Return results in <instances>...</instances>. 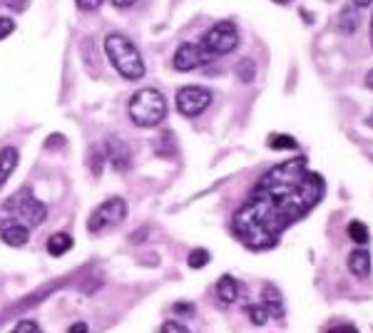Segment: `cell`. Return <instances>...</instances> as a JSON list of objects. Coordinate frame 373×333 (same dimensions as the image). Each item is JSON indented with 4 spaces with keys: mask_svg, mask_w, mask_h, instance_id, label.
I'll list each match as a JSON object with an SVG mask.
<instances>
[{
    "mask_svg": "<svg viewBox=\"0 0 373 333\" xmlns=\"http://www.w3.org/2000/svg\"><path fill=\"white\" fill-rule=\"evenodd\" d=\"M349 269H351V274H354V276H359V279H366V276L371 274V254H369V249L351 251Z\"/></svg>",
    "mask_w": 373,
    "mask_h": 333,
    "instance_id": "11",
    "label": "cell"
},
{
    "mask_svg": "<svg viewBox=\"0 0 373 333\" xmlns=\"http://www.w3.org/2000/svg\"><path fill=\"white\" fill-rule=\"evenodd\" d=\"M217 294H219V301L222 304H234L239 296V284L234 276H222V279L217 281Z\"/></svg>",
    "mask_w": 373,
    "mask_h": 333,
    "instance_id": "13",
    "label": "cell"
},
{
    "mask_svg": "<svg viewBox=\"0 0 373 333\" xmlns=\"http://www.w3.org/2000/svg\"><path fill=\"white\" fill-rule=\"evenodd\" d=\"M125 217H127V202L120 197H112V199H107V202H102L100 207L90 214L88 229H90V234H97V232H102V229L122 224Z\"/></svg>",
    "mask_w": 373,
    "mask_h": 333,
    "instance_id": "6",
    "label": "cell"
},
{
    "mask_svg": "<svg viewBox=\"0 0 373 333\" xmlns=\"http://www.w3.org/2000/svg\"><path fill=\"white\" fill-rule=\"evenodd\" d=\"M10 333H40V326H38V321H20Z\"/></svg>",
    "mask_w": 373,
    "mask_h": 333,
    "instance_id": "23",
    "label": "cell"
},
{
    "mask_svg": "<svg viewBox=\"0 0 373 333\" xmlns=\"http://www.w3.org/2000/svg\"><path fill=\"white\" fill-rule=\"evenodd\" d=\"M13 30H15V20L13 18H0V40L8 38Z\"/></svg>",
    "mask_w": 373,
    "mask_h": 333,
    "instance_id": "26",
    "label": "cell"
},
{
    "mask_svg": "<svg viewBox=\"0 0 373 333\" xmlns=\"http://www.w3.org/2000/svg\"><path fill=\"white\" fill-rule=\"evenodd\" d=\"M18 150L15 147H3L0 150V187H3L5 182L10 179V174L15 172V167H18Z\"/></svg>",
    "mask_w": 373,
    "mask_h": 333,
    "instance_id": "12",
    "label": "cell"
},
{
    "mask_svg": "<svg viewBox=\"0 0 373 333\" xmlns=\"http://www.w3.org/2000/svg\"><path fill=\"white\" fill-rule=\"evenodd\" d=\"M349 237H351V242H354V244H359V247H366V244H369V239H371V234H369V229H366L364 222L354 219V222L349 224Z\"/></svg>",
    "mask_w": 373,
    "mask_h": 333,
    "instance_id": "16",
    "label": "cell"
},
{
    "mask_svg": "<svg viewBox=\"0 0 373 333\" xmlns=\"http://www.w3.org/2000/svg\"><path fill=\"white\" fill-rule=\"evenodd\" d=\"M373 0H354V5H359V8H366V5H371Z\"/></svg>",
    "mask_w": 373,
    "mask_h": 333,
    "instance_id": "34",
    "label": "cell"
},
{
    "mask_svg": "<svg viewBox=\"0 0 373 333\" xmlns=\"http://www.w3.org/2000/svg\"><path fill=\"white\" fill-rule=\"evenodd\" d=\"M28 3H30V0H8V5H10V8H13V10H18V13H20V10H25V8H28Z\"/></svg>",
    "mask_w": 373,
    "mask_h": 333,
    "instance_id": "29",
    "label": "cell"
},
{
    "mask_svg": "<svg viewBox=\"0 0 373 333\" xmlns=\"http://www.w3.org/2000/svg\"><path fill=\"white\" fill-rule=\"evenodd\" d=\"M90 169H93L95 177H100V174H102V155L97 150L90 152Z\"/></svg>",
    "mask_w": 373,
    "mask_h": 333,
    "instance_id": "25",
    "label": "cell"
},
{
    "mask_svg": "<svg viewBox=\"0 0 373 333\" xmlns=\"http://www.w3.org/2000/svg\"><path fill=\"white\" fill-rule=\"evenodd\" d=\"M269 147L272 150H296V140L294 137H289V135H272L269 137Z\"/></svg>",
    "mask_w": 373,
    "mask_h": 333,
    "instance_id": "20",
    "label": "cell"
},
{
    "mask_svg": "<svg viewBox=\"0 0 373 333\" xmlns=\"http://www.w3.org/2000/svg\"><path fill=\"white\" fill-rule=\"evenodd\" d=\"M237 75H239V80H244V83H252V78H254V63L252 60H244L242 65H237Z\"/></svg>",
    "mask_w": 373,
    "mask_h": 333,
    "instance_id": "22",
    "label": "cell"
},
{
    "mask_svg": "<svg viewBox=\"0 0 373 333\" xmlns=\"http://www.w3.org/2000/svg\"><path fill=\"white\" fill-rule=\"evenodd\" d=\"M341 30L344 33H354L356 28H359V10L356 8H344V13H341Z\"/></svg>",
    "mask_w": 373,
    "mask_h": 333,
    "instance_id": "18",
    "label": "cell"
},
{
    "mask_svg": "<svg viewBox=\"0 0 373 333\" xmlns=\"http://www.w3.org/2000/svg\"><path fill=\"white\" fill-rule=\"evenodd\" d=\"M105 152H107V160L112 162V167H115L117 172H127V169L132 167L130 147H127L122 140H117V137H110V140H107Z\"/></svg>",
    "mask_w": 373,
    "mask_h": 333,
    "instance_id": "10",
    "label": "cell"
},
{
    "mask_svg": "<svg viewBox=\"0 0 373 333\" xmlns=\"http://www.w3.org/2000/svg\"><path fill=\"white\" fill-rule=\"evenodd\" d=\"M162 333H189V329L180 321H165L162 324Z\"/></svg>",
    "mask_w": 373,
    "mask_h": 333,
    "instance_id": "24",
    "label": "cell"
},
{
    "mask_svg": "<svg viewBox=\"0 0 373 333\" xmlns=\"http://www.w3.org/2000/svg\"><path fill=\"white\" fill-rule=\"evenodd\" d=\"M264 309L269 311V316H274V319H281L284 316V299H281V294L274 286H267L264 289Z\"/></svg>",
    "mask_w": 373,
    "mask_h": 333,
    "instance_id": "14",
    "label": "cell"
},
{
    "mask_svg": "<svg viewBox=\"0 0 373 333\" xmlns=\"http://www.w3.org/2000/svg\"><path fill=\"white\" fill-rule=\"evenodd\" d=\"M199 45H202L212 58H217V55H229L239 45V30L234 28V23L224 20V23L212 25V28L204 33Z\"/></svg>",
    "mask_w": 373,
    "mask_h": 333,
    "instance_id": "5",
    "label": "cell"
},
{
    "mask_svg": "<svg viewBox=\"0 0 373 333\" xmlns=\"http://www.w3.org/2000/svg\"><path fill=\"white\" fill-rule=\"evenodd\" d=\"M5 214L13 219H18L20 224H25L28 229L40 227L48 219V207L43 202H38L30 187H23L20 192H15L13 197L5 202Z\"/></svg>",
    "mask_w": 373,
    "mask_h": 333,
    "instance_id": "4",
    "label": "cell"
},
{
    "mask_svg": "<svg viewBox=\"0 0 373 333\" xmlns=\"http://www.w3.org/2000/svg\"><path fill=\"white\" fill-rule=\"evenodd\" d=\"M247 314H249V319H252V324L254 326H264L267 324V319H269V311L264 309V304H252V306H247Z\"/></svg>",
    "mask_w": 373,
    "mask_h": 333,
    "instance_id": "21",
    "label": "cell"
},
{
    "mask_svg": "<svg viewBox=\"0 0 373 333\" xmlns=\"http://www.w3.org/2000/svg\"><path fill=\"white\" fill-rule=\"evenodd\" d=\"M371 43H373V18H371Z\"/></svg>",
    "mask_w": 373,
    "mask_h": 333,
    "instance_id": "36",
    "label": "cell"
},
{
    "mask_svg": "<svg viewBox=\"0 0 373 333\" xmlns=\"http://www.w3.org/2000/svg\"><path fill=\"white\" fill-rule=\"evenodd\" d=\"M75 3H78V8L83 10V13H93V10L100 8L105 0H75Z\"/></svg>",
    "mask_w": 373,
    "mask_h": 333,
    "instance_id": "27",
    "label": "cell"
},
{
    "mask_svg": "<svg viewBox=\"0 0 373 333\" xmlns=\"http://www.w3.org/2000/svg\"><path fill=\"white\" fill-rule=\"evenodd\" d=\"M366 87H369V90L373 92V70H371L369 75H366Z\"/></svg>",
    "mask_w": 373,
    "mask_h": 333,
    "instance_id": "33",
    "label": "cell"
},
{
    "mask_svg": "<svg viewBox=\"0 0 373 333\" xmlns=\"http://www.w3.org/2000/svg\"><path fill=\"white\" fill-rule=\"evenodd\" d=\"M369 125H371V127H373V115H371V117H369Z\"/></svg>",
    "mask_w": 373,
    "mask_h": 333,
    "instance_id": "37",
    "label": "cell"
},
{
    "mask_svg": "<svg viewBox=\"0 0 373 333\" xmlns=\"http://www.w3.org/2000/svg\"><path fill=\"white\" fill-rule=\"evenodd\" d=\"M209 251L207 249H194V251H189V256H187V264L192 266V269H204V266L209 264Z\"/></svg>",
    "mask_w": 373,
    "mask_h": 333,
    "instance_id": "19",
    "label": "cell"
},
{
    "mask_svg": "<svg viewBox=\"0 0 373 333\" xmlns=\"http://www.w3.org/2000/svg\"><path fill=\"white\" fill-rule=\"evenodd\" d=\"M127 110H130V120L137 127H157L167 117V100L160 90L145 87V90L132 95Z\"/></svg>",
    "mask_w": 373,
    "mask_h": 333,
    "instance_id": "3",
    "label": "cell"
},
{
    "mask_svg": "<svg viewBox=\"0 0 373 333\" xmlns=\"http://www.w3.org/2000/svg\"><path fill=\"white\" fill-rule=\"evenodd\" d=\"M105 55L112 63V68L125 80H140L145 78V60H142L137 45L127 35L110 33L105 38Z\"/></svg>",
    "mask_w": 373,
    "mask_h": 333,
    "instance_id": "2",
    "label": "cell"
},
{
    "mask_svg": "<svg viewBox=\"0 0 373 333\" xmlns=\"http://www.w3.org/2000/svg\"><path fill=\"white\" fill-rule=\"evenodd\" d=\"M212 100H214L212 90L199 87V85H187V87H182V90L177 92L175 105H177V112H180V115L197 117V115H202L209 105H212Z\"/></svg>",
    "mask_w": 373,
    "mask_h": 333,
    "instance_id": "7",
    "label": "cell"
},
{
    "mask_svg": "<svg viewBox=\"0 0 373 333\" xmlns=\"http://www.w3.org/2000/svg\"><path fill=\"white\" fill-rule=\"evenodd\" d=\"M209 60H212V55H209L207 50L202 48V45L182 43L180 48H177L175 60H172V63H175V70H180V73H192V70L207 65Z\"/></svg>",
    "mask_w": 373,
    "mask_h": 333,
    "instance_id": "8",
    "label": "cell"
},
{
    "mask_svg": "<svg viewBox=\"0 0 373 333\" xmlns=\"http://www.w3.org/2000/svg\"><path fill=\"white\" fill-rule=\"evenodd\" d=\"M175 311H177V314H187V316H192V314H194L192 304H177V306H175Z\"/></svg>",
    "mask_w": 373,
    "mask_h": 333,
    "instance_id": "30",
    "label": "cell"
},
{
    "mask_svg": "<svg viewBox=\"0 0 373 333\" xmlns=\"http://www.w3.org/2000/svg\"><path fill=\"white\" fill-rule=\"evenodd\" d=\"M73 249V237L68 232H55L53 237L48 239V254L50 256H65Z\"/></svg>",
    "mask_w": 373,
    "mask_h": 333,
    "instance_id": "15",
    "label": "cell"
},
{
    "mask_svg": "<svg viewBox=\"0 0 373 333\" xmlns=\"http://www.w3.org/2000/svg\"><path fill=\"white\" fill-rule=\"evenodd\" d=\"M157 155L160 157H175L177 155V142H175V135L172 132H165L162 135V140L157 142Z\"/></svg>",
    "mask_w": 373,
    "mask_h": 333,
    "instance_id": "17",
    "label": "cell"
},
{
    "mask_svg": "<svg viewBox=\"0 0 373 333\" xmlns=\"http://www.w3.org/2000/svg\"><path fill=\"white\" fill-rule=\"evenodd\" d=\"M135 3H137V0H112V5H115V8H132Z\"/></svg>",
    "mask_w": 373,
    "mask_h": 333,
    "instance_id": "31",
    "label": "cell"
},
{
    "mask_svg": "<svg viewBox=\"0 0 373 333\" xmlns=\"http://www.w3.org/2000/svg\"><path fill=\"white\" fill-rule=\"evenodd\" d=\"M68 333H88V324H73Z\"/></svg>",
    "mask_w": 373,
    "mask_h": 333,
    "instance_id": "32",
    "label": "cell"
},
{
    "mask_svg": "<svg viewBox=\"0 0 373 333\" xmlns=\"http://www.w3.org/2000/svg\"><path fill=\"white\" fill-rule=\"evenodd\" d=\"M326 333H359V329H356V326H351V324H341V326H331Z\"/></svg>",
    "mask_w": 373,
    "mask_h": 333,
    "instance_id": "28",
    "label": "cell"
},
{
    "mask_svg": "<svg viewBox=\"0 0 373 333\" xmlns=\"http://www.w3.org/2000/svg\"><path fill=\"white\" fill-rule=\"evenodd\" d=\"M274 3H281V5H286V3H291V0H274Z\"/></svg>",
    "mask_w": 373,
    "mask_h": 333,
    "instance_id": "35",
    "label": "cell"
},
{
    "mask_svg": "<svg viewBox=\"0 0 373 333\" xmlns=\"http://www.w3.org/2000/svg\"><path fill=\"white\" fill-rule=\"evenodd\" d=\"M0 239H3L8 247H25L28 244V239H30V229L25 227V224H20L18 219H13V217H8L5 214L3 219H0Z\"/></svg>",
    "mask_w": 373,
    "mask_h": 333,
    "instance_id": "9",
    "label": "cell"
},
{
    "mask_svg": "<svg viewBox=\"0 0 373 333\" xmlns=\"http://www.w3.org/2000/svg\"><path fill=\"white\" fill-rule=\"evenodd\" d=\"M326 182L311 172L304 160H289L272 167L244 207L234 214V232L244 247L267 251L294 222L304 219L324 199Z\"/></svg>",
    "mask_w": 373,
    "mask_h": 333,
    "instance_id": "1",
    "label": "cell"
}]
</instances>
